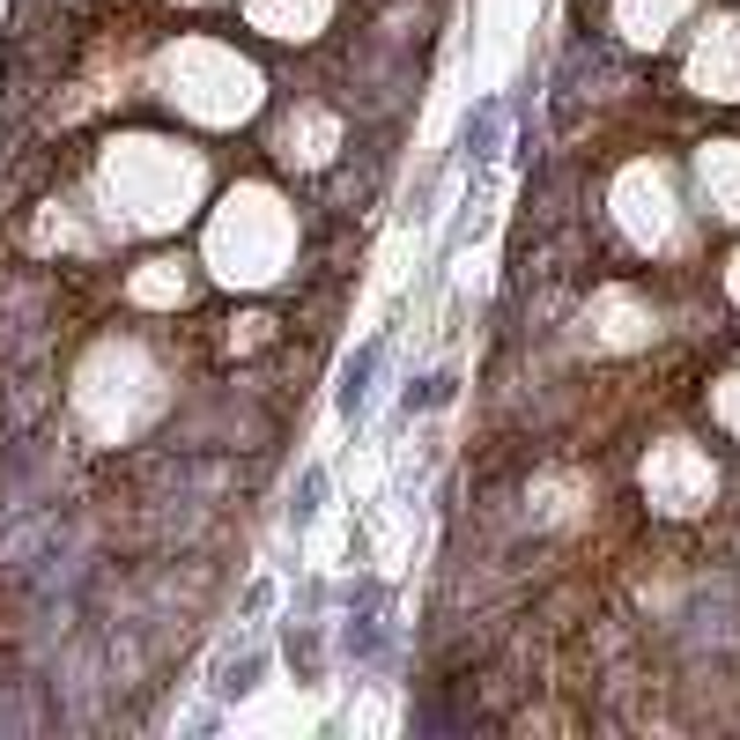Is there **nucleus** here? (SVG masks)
<instances>
[{
    "mask_svg": "<svg viewBox=\"0 0 740 740\" xmlns=\"http://www.w3.org/2000/svg\"><path fill=\"white\" fill-rule=\"evenodd\" d=\"M252 681H259V652H245V659H222V674H215V689H222V697H245Z\"/></svg>",
    "mask_w": 740,
    "mask_h": 740,
    "instance_id": "obj_2",
    "label": "nucleus"
},
{
    "mask_svg": "<svg viewBox=\"0 0 740 740\" xmlns=\"http://www.w3.org/2000/svg\"><path fill=\"white\" fill-rule=\"evenodd\" d=\"M370 370H378V348H363V356L348 363V385H341V408H348V414L370 400Z\"/></svg>",
    "mask_w": 740,
    "mask_h": 740,
    "instance_id": "obj_1",
    "label": "nucleus"
}]
</instances>
